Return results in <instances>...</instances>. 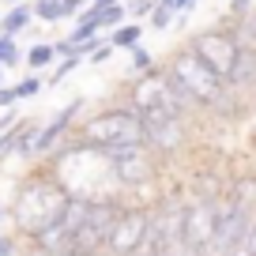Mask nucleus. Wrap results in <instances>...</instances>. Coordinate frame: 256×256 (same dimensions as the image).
I'll return each mask as SVG.
<instances>
[{
  "mask_svg": "<svg viewBox=\"0 0 256 256\" xmlns=\"http://www.w3.org/2000/svg\"><path fill=\"white\" fill-rule=\"evenodd\" d=\"M0 218H4V211H0Z\"/></svg>",
  "mask_w": 256,
  "mask_h": 256,
  "instance_id": "35",
  "label": "nucleus"
},
{
  "mask_svg": "<svg viewBox=\"0 0 256 256\" xmlns=\"http://www.w3.org/2000/svg\"><path fill=\"white\" fill-rule=\"evenodd\" d=\"M110 56H113V46H110V42H102V46H98L94 53H90V60H94V64H102V60H110Z\"/></svg>",
  "mask_w": 256,
  "mask_h": 256,
  "instance_id": "25",
  "label": "nucleus"
},
{
  "mask_svg": "<svg viewBox=\"0 0 256 256\" xmlns=\"http://www.w3.org/2000/svg\"><path fill=\"white\" fill-rule=\"evenodd\" d=\"M117 215H120L117 204L90 200L87 215L68 230V234H72V248H76V252H98L102 245H110V234H113V226H117Z\"/></svg>",
  "mask_w": 256,
  "mask_h": 256,
  "instance_id": "4",
  "label": "nucleus"
},
{
  "mask_svg": "<svg viewBox=\"0 0 256 256\" xmlns=\"http://www.w3.org/2000/svg\"><path fill=\"white\" fill-rule=\"evenodd\" d=\"M132 72H151V53L144 46H132Z\"/></svg>",
  "mask_w": 256,
  "mask_h": 256,
  "instance_id": "20",
  "label": "nucleus"
},
{
  "mask_svg": "<svg viewBox=\"0 0 256 256\" xmlns=\"http://www.w3.org/2000/svg\"><path fill=\"white\" fill-rule=\"evenodd\" d=\"M245 30H248V42H252V49H256V16H248V23H245Z\"/></svg>",
  "mask_w": 256,
  "mask_h": 256,
  "instance_id": "28",
  "label": "nucleus"
},
{
  "mask_svg": "<svg viewBox=\"0 0 256 256\" xmlns=\"http://www.w3.org/2000/svg\"><path fill=\"white\" fill-rule=\"evenodd\" d=\"M248 208H241L238 200L230 204H218V226H215V241H211V248L222 256L238 252V248H245V238H248Z\"/></svg>",
  "mask_w": 256,
  "mask_h": 256,
  "instance_id": "6",
  "label": "nucleus"
},
{
  "mask_svg": "<svg viewBox=\"0 0 256 256\" xmlns=\"http://www.w3.org/2000/svg\"><path fill=\"white\" fill-rule=\"evenodd\" d=\"M215 226H218V204L192 200L184 208V248L208 252L211 241H215Z\"/></svg>",
  "mask_w": 256,
  "mask_h": 256,
  "instance_id": "7",
  "label": "nucleus"
},
{
  "mask_svg": "<svg viewBox=\"0 0 256 256\" xmlns=\"http://www.w3.org/2000/svg\"><path fill=\"white\" fill-rule=\"evenodd\" d=\"M94 4H120V0H94Z\"/></svg>",
  "mask_w": 256,
  "mask_h": 256,
  "instance_id": "32",
  "label": "nucleus"
},
{
  "mask_svg": "<svg viewBox=\"0 0 256 256\" xmlns=\"http://www.w3.org/2000/svg\"><path fill=\"white\" fill-rule=\"evenodd\" d=\"M12 102H19L16 83H12V87H0V110H4V106H12Z\"/></svg>",
  "mask_w": 256,
  "mask_h": 256,
  "instance_id": "23",
  "label": "nucleus"
},
{
  "mask_svg": "<svg viewBox=\"0 0 256 256\" xmlns=\"http://www.w3.org/2000/svg\"><path fill=\"white\" fill-rule=\"evenodd\" d=\"M234 200H238L241 208L256 204V181H241V184H238V196H234Z\"/></svg>",
  "mask_w": 256,
  "mask_h": 256,
  "instance_id": "21",
  "label": "nucleus"
},
{
  "mask_svg": "<svg viewBox=\"0 0 256 256\" xmlns=\"http://www.w3.org/2000/svg\"><path fill=\"white\" fill-rule=\"evenodd\" d=\"M76 110H83V98H76L72 106H64L60 113H56L53 120H46L42 128H30L23 140V147H19V154H26V158H34V154H46L56 147V140H64V132H68V124H72Z\"/></svg>",
  "mask_w": 256,
  "mask_h": 256,
  "instance_id": "9",
  "label": "nucleus"
},
{
  "mask_svg": "<svg viewBox=\"0 0 256 256\" xmlns=\"http://www.w3.org/2000/svg\"><path fill=\"white\" fill-rule=\"evenodd\" d=\"M234 12H248V0H234Z\"/></svg>",
  "mask_w": 256,
  "mask_h": 256,
  "instance_id": "29",
  "label": "nucleus"
},
{
  "mask_svg": "<svg viewBox=\"0 0 256 256\" xmlns=\"http://www.w3.org/2000/svg\"><path fill=\"white\" fill-rule=\"evenodd\" d=\"M245 248H248V252H256V222L248 226V238H245Z\"/></svg>",
  "mask_w": 256,
  "mask_h": 256,
  "instance_id": "27",
  "label": "nucleus"
},
{
  "mask_svg": "<svg viewBox=\"0 0 256 256\" xmlns=\"http://www.w3.org/2000/svg\"><path fill=\"white\" fill-rule=\"evenodd\" d=\"M19 60H23V53L16 46V34H0V64L8 68V64H19Z\"/></svg>",
  "mask_w": 256,
  "mask_h": 256,
  "instance_id": "17",
  "label": "nucleus"
},
{
  "mask_svg": "<svg viewBox=\"0 0 256 256\" xmlns=\"http://www.w3.org/2000/svg\"><path fill=\"white\" fill-rule=\"evenodd\" d=\"M4 4H8V8H12V4H23V0H4Z\"/></svg>",
  "mask_w": 256,
  "mask_h": 256,
  "instance_id": "34",
  "label": "nucleus"
},
{
  "mask_svg": "<svg viewBox=\"0 0 256 256\" xmlns=\"http://www.w3.org/2000/svg\"><path fill=\"white\" fill-rule=\"evenodd\" d=\"M140 34H144V26H140V23H120V26H113L110 46L113 49H132V46H140Z\"/></svg>",
  "mask_w": 256,
  "mask_h": 256,
  "instance_id": "14",
  "label": "nucleus"
},
{
  "mask_svg": "<svg viewBox=\"0 0 256 256\" xmlns=\"http://www.w3.org/2000/svg\"><path fill=\"white\" fill-rule=\"evenodd\" d=\"M83 8H87V0H64V16H68V19H76Z\"/></svg>",
  "mask_w": 256,
  "mask_h": 256,
  "instance_id": "24",
  "label": "nucleus"
},
{
  "mask_svg": "<svg viewBox=\"0 0 256 256\" xmlns=\"http://www.w3.org/2000/svg\"><path fill=\"white\" fill-rule=\"evenodd\" d=\"M80 60H83L80 53H72V56H64V60L56 64V72H53V80H49V83H53V87H56V83H64V76L72 72V68H76V64H80Z\"/></svg>",
  "mask_w": 256,
  "mask_h": 256,
  "instance_id": "19",
  "label": "nucleus"
},
{
  "mask_svg": "<svg viewBox=\"0 0 256 256\" xmlns=\"http://www.w3.org/2000/svg\"><path fill=\"white\" fill-rule=\"evenodd\" d=\"M12 252V245H4V241H0V256H8Z\"/></svg>",
  "mask_w": 256,
  "mask_h": 256,
  "instance_id": "31",
  "label": "nucleus"
},
{
  "mask_svg": "<svg viewBox=\"0 0 256 256\" xmlns=\"http://www.w3.org/2000/svg\"><path fill=\"white\" fill-rule=\"evenodd\" d=\"M90 4H94V0H90Z\"/></svg>",
  "mask_w": 256,
  "mask_h": 256,
  "instance_id": "36",
  "label": "nucleus"
},
{
  "mask_svg": "<svg viewBox=\"0 0 256 256\" xmlns=\"http://www.w3.org/2000/svg\"><path fill=\"white\" fill-rule=\"evenodd\" d=\"M174 16H177V12L166 8V4L158 0V4H154V12H151V26H154V30H166V26L174 23Z\"/></svg>",
  "mask_w": 256,
  "mask_h": 256,
  "instance_id": "18",
  "label": "nucleus"
},
{
  "mask_svg": "<svg viewBox=\"0 0 256 256\" xmlns=\"http://www.w3.org/2000/svg\"><path fill=\"white\" fill-rule=\"evenodd\" d=\"M113 177H117V184H144L154 177V162L151 154H147V144L136 147V151L120 154V158H113Z\"/></svg>",
  "mask_w": 256,
  "mask_h": 256,
  "instance_id": "10",
  "label": "nucleus"
},
{
  "mask_svg": "<svg viewBox=\"0 0 256 256\" xmlns=\"http://www.w3.org/2000/svg\"><path fill=\"white\" fill-rule=\"evenodd\" d=\"M80 144L87 147H132V144H147L144 140V117L140 110L124 106V110H106L83 124Z\"/></svg>",
  "mask_w": 256,
  "mask_h": 256,
  "instance_id": "2",
  "label": "nucleus"
},
{
  "mask_svg": "<svg viewBox=\"0 0 256 256\" xmlns=\"http://www.w3.org/2000/svg\"><path fill=\"white\" fill-rule=\"evenodd\" d=\"M170 83L188 98V106H218L222 102V90H226V80L215 76L208 64L196 56V49H177L170 56V68H166Z\"/></svg>",
  "mask_w": 256,
  "mask_h": 256,
  "instance_id": "1",
  "label": "nucleus"
},
{
  "mask_svg": "<svg viewBox=\"0 0 256 256\" xmlns=\"http://www.w3.org/2000/svg\"><path fill=\"white\" fill-rule=\"evenodd\" d=\"M53 60H56V46H49V42H38V46H30V49H26V64H30L34 72L49 68Z\"/></svg>",
  "mask_w": 256,
  "mask_h": 256,
  "instance_id": "15",
  "label": "nucleus"
},
{
  "mask_svg": "<svg viewBox=\"0 0 256 256\" xmlns=\"http://www.w3.org/2000/svg\"><path fill=\"white\" fill-rule=\"evenodd\" d=\"M166 8H174V12H188L192 4H200V0H162Z\"/></svg>",
  "mask_w": 256,
  "mask_h": 256,
  "instance_id": "26",
  "label": "nucleus"
},
{
  "mask_svg": "<svg viewBox=\"0 0 256 256\" xmlns=\"http://www.w3.org/2000/svg\"><path fill=\"white\" fill-rule=\"evenodd\" d=\"M34 16L42 19V23H60L64 16V0H34Z\"/></svg>",
  "mask_w": 256,
  "mask_h": 256,
  "instance_id": "16",
  "label": "nucleus"
},
{
  "mask_svg": "<svg viewBox=\"0 0 256 256\" xmlns=\"http://www.w3.org/2000/svg\"><path fill=\"white\" fill-rule=\"evenodd\" d=\"M144 140L151 151H177L184 140V117L170 120H144Z\"/></svg>",
  "mask_w": 256,
  "mask_h": 256,
  "instance_id": "11",
  "label": "nucleus"
},
{
  "mask_svg": "<svg viewBox=\"0 0 256 256\" xmlns=\"http://www.w3.org/2000/svg\"><path fill=\"white\" fill-rule=\"evenodd\" d=\"M30 23H34V8H26V4H12L8 16H0V34H19V30H26Z\"/></svg>",
  "mask_w": 256,
  "mask_h": 256,
  "instance_id": "12",
  "label": "nucleus"
},
{
  "mask_svg": "<svg viewBox=\"0 0 256 256\" xmlns=\"http://www.w3.org/2000/svg\"><path fill=\"white\" fill-rule=\"evenodd\" d=\"M128 106L140 110V117H144V120H170V117H184V110H192L188 98L170 83L166 72H151L147 80L132 83Z\"/></svg>",
  "mask_w": 256,
  "mask_h": 256,
  "instance_id": "3",
  "label": "nucleus"
},
{
  "mask_svg": "<svg viewBox=\"0 0 256 256\" xmlns=\"http://www.w3.org/2000/svg\"><path fill=\"white\" fill-rule=\"evenodd\" d=\"M0 87H4V64H0Z\"/></svg>",
  "mask_w": 256,
  "mask_h": 256,
  "instance_id": "33",
  "label": "nucleus"
},
{
  "mask_svg": "<svg viewBox=\"0 0 256 256\" xmlns=\"http://www.w3.org/2000/svg\"><path fill=\"white\" fill-rule=\"evenodd\" d=\"M147 234H151L147 211H120L117 226H113V234H110V252L113 256H136L140 248H144Z\"/></svg>",
  "mask_w": 256,
  "mask_h": 256,
  "instance_id": "8",
  "label": "nucleus"
},
{
  "mask_svg": "<svg viewBox=\"0 0 256 256\" xmlns=\"http://www.w3.org/2000/svg\"><path fill=\"white\" fill-rule=\"evenodd\" d=\"M192 49H196V56L208 64L211 72L230 83L234 68H238V56H241L245 46L230 30H200V34H192Z\"/></svg>",
  "mask_w": 256,
  "mask_h": 256,
  "instance_id": "5",
  "label": "nucleus"
},
{
  "mask_svg": "<svg viewBox=\"0 0 256 256\" xmlns=\"http://www.w3.org/2000/svg\"><path fill=\"white\" fill-rule=\"evenodd\" d=\"M60 256H94V252H76V248H68V252H60Z\"/></svg>",
  "mask_w": 256,
  "mask_h": 256,
  "instance_id": "30",
  "label": "nucleus"
},
{
  "mask_svg": "<svg viewBox=\"0 0 256 256\" xmlns=\"http://www.w3.org/2000/svg\"><path fill=\"white\" fill-rule=\"evenodd\" d=\"M256 80V49L248 46V49H241V56H238V68H234V76H230V83H252Z\"/></svg>",
  "mask_w": 256,
  "mask_h": 256,
  "instance_id": "13",
  "label": "nucleus"
},
{
  "mask_svg": "<svg viewBox=\"0 0 256 256\" xmlns=\"http://www.w3.org/2000/svg\"><path fill=\"white\" fill-rule=\"evenodd\" d=\"M16 90H19V98H34L42 90V80H38V76H26L23 83H16Z\"/></svg>",
  "mask_w": 256,
  "mask_h": 256,
  "instance_id": "22",
  "label": "nucleus"
}]
</instances>
